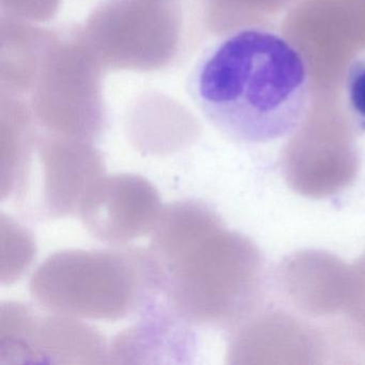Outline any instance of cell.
<instances>
[{
	"mask_svg": "<svg viewBox=\"0 0 365 365\" xmlns=\"http://www.w3.org/2000/svg\"><path fill=\"white\" fill-rule=\"evenodd\" d=\"M344 93L350 115L365 131V53L350 61L344 81Z\"/></svg>",
	"mask_w": 365,
	"mask_h": 365,
	"instance_id": "cell-4",
	"label": "cell"
},
{
	"mask_svg": "<svg viewBox=\"0 0 365 365\" xmlns=\"http://www.w3.org/2000/svg\"><path fill=\"white\" fill-rule=\"evenodd\" d=\"M78 213L96 238L123 243L155 230L162 210L150 183L138 176L119 175L100 178L83 198Z\"/></svg>",
	"mask_w": 365,
	"mask_h": 365,
	"instance_id": "cell-3",
	"label": "cell"
},
{
	"mask_svg": "<svg viewBox=\"0 0 365 365\" xmlns=\"http://www.w3.org/2000/svg\"><path fill=\"white\" fill-rule=\"evenodd\" d=\"M31 292L61 315L123 318L157 299L159 277L148 251H68L51 256L31 279Z\"/></svg>",
	"mask_w": 365,
	"mask_h": 365,
	"instance_id": "cell-2",
	"label": "cell"
},
{
	"mask_svg": "<svg viewBox=\"0 0 365 365\" xmlns=\"http://www.w3.org/2000/svg\"><path fill=\"white\" fill-rule=\"evenodd\" d=\"M311 91L300 53L262 29H240L207 48L189 78L190 96L202 116L242 144L294 133L309 112Z\"/></svg>",
	"mask_w": 365,
	"mask_h": 365,
	"instance_id": "cell-1",
	"label": "cell"
}]
</instances>
